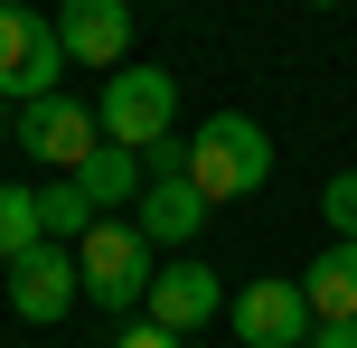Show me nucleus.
<instances>
[{"mask_svg": "<svg viewBox=\"0 0 357 348\" xmlns=\"http://www.w3.org/2000/svg\"><path fill=\"white\" fill-rule=\"evenodd\" d=\"M75 273H85V301L113 320H132L151 301V273H160V245L142 236V217H123V207H104V217L75 236Z\"/></svg>", "mask_w": 357, "mask_h": 348, "instance_id": "obj_1", "label": "nucleus"}, {"mask_svg": "<svg viewBox=\"0 0 357 348\" xmlns=\"http://www.w3.org/2000/svg\"><path fill=\"white\" fill-rule=\"evenodd\" d=\"M178 169L207 188V207H226V198H254V188L273 179V142H264L254 113H207V123L178 142Z\"/></svg>", "mask_w": 357, "mask_h": 348, "instance_id": "obj_2", "label": "nucleus"}, {"mask_svg": "<svg viewBox=\"0 0 357 348\" xmlns=\"http://www.w3.org/2000/svg\"><path fill=\"white\" fill-rule=\"evenodd\" d=\"M94 123H104V142H123V151H160L169 123H178V75L123 56V66L104 75V94H94Z\"/></svg>", "mask_w": 357, "mask_h": 348, "instance_id": "obj_3", "label": "nucleus"}, {"mask_svg": "<svg viewBox=\"0 0 357 348\" xmlns=\"http://www.w3.org/2000/svg\"><path fill=\"white\" fill-rule=\"evenodd\" d=\"M66 38H56V10H29V0H0V94L10 104H38V94H56V75H66Z\"/></svg>", "mask_w": 357, "mask_h": 348, "instance_id": "obj_4", "label": "nucleus"}, {"mask_svg": "<svg viewBox=\"0 0 357 348\" xmlns=\"http://www.w3.org/2000/svg\"><path fill=\"white\" fill-rule=\"evenodd\" d=\"M0 301H10L19 320H38V330H47V320H66L75 301H85V273H75V245H29V255L19 264H0Z\"/></svg>", "mask_w": 357, "mask_h": 348, "instance_id": "obj_5", "label": "nucleus"}, {"mask_svg": "<svg viewBox=\"0 0 357 348\" xmlns=\"http://www.w3.org/2000/svg\"><path fill=\"white\" fill-rule=\"evenodd\" d=\"M226 330L245 348H310V330H320V311L301 301V282H245V292H226Z\"/></svg>", "mask_w": 357, "mask_h": 348, "instance_id": "obj_6", "label": "nucleus"}, {"mask_svg": "<svg viewBox=\"0 0 357 348\" xmlns=\"http://www.w3.org/2000/svg\"><path fill=\"white\" fill-rule=\"evenodd\" d=\"M10 142L29 151V160H47V169H85V151L104 142V123H94V104H75V94H38V104H19Z\"/></svg>", "mask_w": 357, "mask_h": 348, "instance_id": "obj_7", "label": "nucleus"}, {"mask_svg": "<svg viewBox=\"0 0 357 348\" xmlns=\"http://www.w3.org/2000/svg\"><path fill=\"white\" fill-rule=\"evenodd\" d=\"M160 330H207V320H226V282H216V264H160L151 273V301H142Z\"/></svg>", "mask_w": 357, "mask_h": 348, "instance_id": "obj_8", "label": "nucleus"}, {"mask_svg": "<svg viewBox=\"0 0 357 348\" xmlns=\"http://www.w3.org/2000/svg\"><path fill=\"white\" fill-rule=\"evenodd\" d=\"M56 38L75 66H123L132 56V0H56Z\"/></svg>", "mask_w": 357, "mask_h": 348, "instance_id": "obj_9", "label": "nucleus"}, {"mask_svg": "<svg viewBox=\"0 0 357 348\" xmlns=\"http://www.w3.org/2000/svg\"><path fill=\"white\" fill-rule=\"evenodd\" d=\"M132 217H142L151 245H197V226H207V188H197L188 169H151L142 198H132Z\"/></svg>", "mask_w": 357, "mask_h": 348, "instance_id": "obj_10", "label": "nucleus"}, {"mask_svg": "<svg viewBox=\"0 0 357 348\" xmlns=\"http://www.w3.org/2000/svg\"><path fill=\"white\" fill-rule=\"evenodd\" d=\"M301 301H310L320 320H357V236L320 245V264L301 273Z\"/></svg>", "mask_w": 357, "mask_h": 348, "instance_id": "obj_11", "label": "nucleus"}, {"mask_svg": "<svg viewBox=\"0 0 357 348\" xmlns=\"http://www.w3.org/2000/svg\"><path fill=\"white\" fill-rule=\"evenodd\" d=\"M142 151H123V142H94L85 151V169H75V188H85V198H94V217H104V207H132V198H142Z\"/></svg>", "mask_w": 357, "mask_h": 348, "instance_id": "obj_12", "label": "nucleus"}, {"mask_svg": "<svg viewBox=\"0 0 357 348\" xmlns=\"http://www.w3.org/2000/svg\"><path fill=\"white\" fill-rule=\"evenodd\" d=\"M38 226H47L56 245H75V236H85V226H94V198H85V188H75V169H56V179L38 188Z\"/></svg>", "mask_w": 357, "mask_h": 348, "instance_id": "obj_13", "label": "nucleus"}, {"mask_svg": "<svg viewBox=\"0 0 357 348\" xmlns=\"http://www.w3.org/2000/svg\"><path fill=\"white\" fill-rule=\"evenodd\" d=\"M29 245H47V226H38V188H0V264H19Z\"/></svg>", "mask_w": 357, "mask_h": 348, "instance_id": "obj_14", "label": "nucleus"}, {"mask_svg": "<svg viewBox=\"0 0 357 348\" xmlns=\"http://www.w3.org/2000/svg\"><path fill=\"white\" fill-rule=\"evenodd\" d=\"M320 217L339 226V236H357V169H339V179L320 188Z\"/></svg>", "mask_w": 357, "mask_h": 348, "instance_id": "obj_15", "label": "nucleus"}, {"mask_svg": "<svg viewBox=\"0 0 357 348\" xmlns=\"http://www.w3.org/2000/svg\"><path fill=\"white\" fill-rule=\"evenodd\" d=\"M113 348H188V339H178V330H160L151 311H132V320H123V339H113Z\"/></svg>", "mask_w": 357, "mask_h": 348, "instance_id": "obj_16", "label": "nucleus"}, {"mask_svg": "<svg viewBox=\"0 0 357 348\" xmlns=\"http://www.w3.org/2000/svg\"><path fill=\"white\" fill-rule=\"evenodd\" d=\"M310 348H357V320H320V330H310Z\"/></svg>", "mask_w": 357, "mask_h": 348, "instance_id": "obj_17", "label": "nucleus"}, {"mask_svg": "<svg viewBox=\"0 0 357 348\" xmlns=\"http://www.w3.org/2000/svg\"><path fill=\"white\" fill-rule=\"evenodd\" d=\"M10 123H19V104H10V94H0V132H10Z\"/></svg>", "mask_w": 357, "mask_h": 348, "instance_id": "obj_18", "label": "nucleus"}, {"mask_svg": "<svg viewBox=\"0 0 357 348\" xmlns=\"http://www.w3.org/2000/svg\"><path fill=\"white\" fill-rule=\"evenodd\" d=\"M310 10H339V0H310Z\"/></svg>", "mask_w": 357, "mask_h": 348, "instance_id": "obj_19", "label": "nucleus"}]
</instances>
